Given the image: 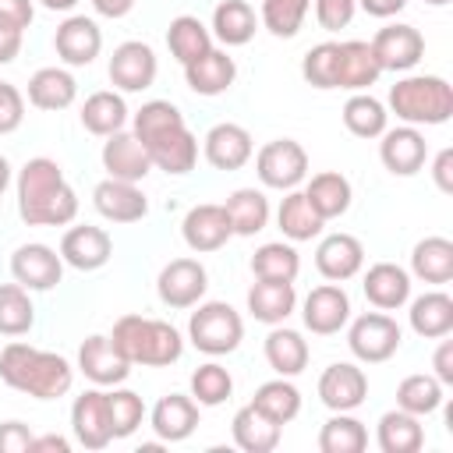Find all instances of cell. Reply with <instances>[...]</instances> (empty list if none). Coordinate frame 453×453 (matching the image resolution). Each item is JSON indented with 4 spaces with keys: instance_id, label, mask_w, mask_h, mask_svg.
Segmentation results:
<instances>
[{
    "instance_id": "2",
    "label": "cell",
    "mask_w": 453,
    "mask_h": 453,
    "mask_svg": "<svg viewBox=\"0 0 453 453\" xmlns=\"http://www.w3.org/2000/svg\"><path fill=\"white\" fill-rule=\"evenodd\" d=\"M18 216L28 226H67L78 216V195L50 156H35L18 170Z\"/></svg>"
},
{
    "instance_id": "19",
    "label": "cell",
    "mask_w": 453,
    "mask_h": 453,
    "mask_svg": "<svg viewBox=\"0 0 453 453\" xmlns=\"http://www.w3.org/2000/svg\"><path fill=\"white\" fill-rule=\"evenodd\" d=\"M103 170L110 177H117V180L138 184V180L149 177L152 159H149V152H145V145L138 142L134 131H113L103 142Z\"/></svg>"
},
{
    "instance_id": "20",
    "label": "cell",
    "mask_w": 453,
    "mask_h": 453,
    "mask_svg": "<svg viewBox=\"0 0 453 453\" xmlns=\"http://www.w3.org/2000/svg\"><path fill=\"white\" fill-rule=\"evenodd\" d=\"M113 255V241L103 226H71L64 237H60V258L78 269V273H96L110 262Z\"/></svg>"
},
{
    "instance_id": "46",
    "label": "cell",
    "mask_w": 453,
    "mask_h": 453,
    "mask_svg": "<svg viewBox=\"0 0 453 453\" xmlns=\"http://www.w3.org/2000/svg\"><path fill=\"white\" fill-rule=\"evenodd\" d=\"M396 407L407 411V414H418V418L439 411L442 407V382L435 375H425V372L407 375L396 386Z\"/></svg>"
},
{
    "instance_id": "64",
    "label": "cell",
    "mask_w": 453,
    "mask_h": 453,
    "mask_svg": "<svg viewBox=\"0 0 453 453\" xmlns=\"http://www.w3.org/2000/svg\"><path fill=\"white\" fill-rule=\"evenodd\" d=\"M425 4H432V7H442V4H449V0H425Z\"/></svg>"
},
{
    "instance_id": "6",
    "label": "cell",
    "mask_w": 453,
    "mask_h": 453,
    "mask_svg": "<svg viewBox=\"0 0 453 453\" xmlns=\"http://www.w3.org/2000/svg\"><path fill=\"white\" fill-rule=\"evenodd\" d=\"M188 340L202 350V354H230L241 347L244 340V322L241 315L226 304V301H205L191 311L188 319Z\"/></svg>"
},
{
    "instance_id": "14",
    "label": "cell",
    "mask_w": 453,
    "mask_h": 453,
    "mask_svg": "<svg viewBox=\"0 0 453 453\" xmlns=\"http://www.w3.org/2000/svg\"><path fill=\"white\" fill-rule=\"evenodd\" d=\"M71 428L74 439L85 449H103L113 442V425H110V400L103 389H85L71 403Z\"/></svg>"
},
{
    "instance_id": "29",
    "label": "cell",
    "mask_w": 453,
    "mask_h": 453,
    "mask_svg": "<svg viewBox=\"0 0 453 453\" xmlns=\"http://www.w3.org/2000/svg\"><path fill=\"white\" fill-rule=\"evenodd\" d=\"M297 308V290H294V283H287V280H258V283H251V290H248V311L258 319V322H265V326H280V322H287V315Z\"/></svg>"
},
{
    "instance_id": "48",
    "label": "cell",
    "mask_w": 453,
    "mask_h": 453,
    "mask_svg": "<svg viewBox=\"0 0 453 453\" xmlns=\"http://www.w3.org/2000/svg\"><path fill=\"white\" fill-rule=\"evenodd\" d=\"M230 393H234V379L223 365L209 361V365H198L191 372V400L198 407H219Z\"/></svg>"
},
{
    "instance_id": "3",
    "label": "cell",
    "mask_w": 453,
    "mask_h": 453,
    "mask_svg": "<svg viewBox=\"0 0 453 453\" xmlns=\"http://www.w3.org/2000/svg\"><path fill=\"white\" fill-rule=\"evenodd\" d=\"M0 379L11 389L28 393L35 400H57V396L71 393L74 368L67 357L53 354V350H39L32 343L11 340L0 350Z\"/></svg>"
},
{
    "instance_id": "56",
    "label": "cell",
    "mask_w": 453,
    "mask_h": 453,
    "mask_svg": "<svg viewBox=\"0 0 453 453\" xmlns=\"http://www.w3.org/2000/svg\"><path fill=\"white\" fill-rule=\"evenodd\" d=\"M432 177L442 195H453V149H439V156L432 163Z\"/></svg>"
},
{
    "instance_id": "5",
    "label": "cell",
    "mask_w": 453,
    "mask_h": 453,
    "mask_svg": "<svg viewBox=\"0 0 453 453\" xmlns=\"http://www.w3.org/2000/svg\"><path fill=\"white\" fill-rule=\"evenodd\" d=\"M389 110L411 127H435L453 117V85L439 74H407L389 88Z\"/></svg>"
},
{
    "instance_id": "31",
    "label": "cell",
    "mask_w": 453,
    "mask_h": 453,
    "mask_svg": "<svg viewBox=\"0 0 453 453\" xmlns=\"http://www.w3.org/2000/svg\"><path fill=\"white\" fill-rule=\"evenodd\" d=\"M407 319H411V329L425 340L449 336V329H453V297L442 294V290H428V294L411 301Z\"/></svg>"
},
{
    "instance_id": "30",
    "label": "cell",
    "mask_w": 453,
    "mask_h": 453,
    "mask_svg": "<svg viewBox=\"0 0 453 453\" xmlns=\"http://www.w3.org/2000/svg\"><path fill=\"white\" fill-rule=\"evenodd\" d=\"M74 96H78V81L64 67H39L28 78V103L35 110H50V113L67 110L74 103Z\"/></svg>"
},
{
    "instance_id": "60",
    "label": "cell",
    "mask_w": 453,
    "mask_h": 453,
    "mask_svg": "<svg viewBox=\"0 0 453 453\" xmlns=\"http://www.w3.org/2000/svg\"><path fill=\"white\" fill-rule=\"evenodd\" d=\"M67 449H71V442L64 435H39V439H32L28 453H67Z\"/></svg>"
},
{
    "instance_id": "26",
    "label": "cell",
    "mask_w": 453,
    "mask_h": 453,
    "mask_svg": "<svg viewBox=\"0 0 453 453\" xmlns=\"http://www.w3.org/2000/svg\"><path fill=\"white\" fill-rule=\"evenodd\" d=\"M234 78H237L234 57L226 50H216V46L209 53H202L198 60L184 64V81L198 96H219V92H226L234 85Z\"/></svg>"
},
{
    "instance_id": "52",
    "label": "cell",
    "mask_w": 453,
    "mask_h": 453,
    "mask_svg": "<svg viewBox=\"0 0 453 453\" xmlns=\"http://www.w3.org/2000/svg\"><path fill=\"white\" fill-rule=\"evenodd\" d=\"M357 11V0H315V21L326 28V32H340L350 25Z\"/></svg>"
},
{
    "instance_id": "33",
    "label": "cell",
    "mask_w": 453,
    "mask_h": 453,
    "mask_svg": "<svg viewBox=\"0 0 453 453\" xmlns=\"http://www.w3.org/2000/svg\"><path fill=\"white\" fill-rule=\"evenodd\" d=\"M375 439H379L382 453H418L425 446V428H421L418 414H407L396 407V411H386L379 418Z\"/></svg>"
},
{
    "instance_id": "49",
    "label": "cell",
    "mask_w": 453,
    "mask_h": 453,
    "mask_svg": "<svg viewBox=\"0 0 453 453\" xmlns=\"http://www.w3.org/2000/svg\"><path fill=\"white\" fill-rule=\"evenodd\" d=\"M311 0H262V25L276 39H294L308 18Z\"/></svg>"
},
{
    "instance_id": "39",
    "label": "cell",
    "mask_w": 453,
    "mask_h": 453,
    "mask_svg": "<svg viewBox=\"0 0 453 453\" xmlns=\"http://www.w3.org/2000/svg\"><path fill=\"white\" fill-rule=\"evenodd\" d=\"M255 411H262L269 421H276L280 428L290 425L297 414H301V389L290 382V379H269L255 389V400H251Z\"/></svg>"
},
{
    "instance_id": "57",
    "label": "cell",
    "mask_w": 453,
    "mask_h": 453,
    "mask_svg": "<svg viewBox=\"0 0 453 453\" xmlns=\"http://www.w3.org/2000/svg\"><path fill=\"white\" fill-rule=\"evenodd\" d=\"M442 340V336H439ZM432 368H435V379L442 386H453V340H442L435 357H432Z\"/></svg>"
},
{
    "instance_id": "15",
    "label": "cell",
    "mask_w": 453,
    "mask_h": 453,
    "mask_svg": "<svg viewBox=\"0 0 453 453\" xmlns=\"http://www.w3.org/2000/svg\"><path fill=\"white\" fill-rule=\"evenodd\" d=\"M304 329H311L315 336H333L350 322V297L340 283H322L304 297L301 308Z\"/></svg>"
},
{
    "instance_id": "9",
    "label": "cell",
    "mask_w": 453,
    "mask_h": 453,
    "mask_svg": "<svg viewBox=\"0 0 453 453\" xmlns=\"http://www.w3.org/2000/svg\"><path fill=\"white\" fill-rule=\"evenodd\" d=\"M209 290V273L198 258H173L159 269L156 294L166 308H195Z\"/></svg>"
},
{
    "instance_id": "35",
    "label": "cell",
    "mask_w": 453,
    "mask_h": 453,
    "mask_svg": "<svg viewBox=\"0 0 453 453\" xmlns=\"http://www.w3.org/2000/svg\"><path fill=\"white\" fill-rule=\"evenodd\" d=\"M127 117H131V110H127L124 96L120 92H106V88L92 92L85 99V106H81V127L88 134H99V138H106L113 131H124Z\"/></svg>"
},
{
    "instance_id": "47",
    "label": "cell",
    "mask_w": 453,
    "mask_h": 453,
    "mask_svg": "<svg viewBox=\"0 0 453 453\" xmlns=\"http://www.w3.org/2000/svg\"><path fill=\"white\" fill-rule=\"evenodd\" d=\"M35 326L32 297L21 283H0V333L4 336H25Z\"/></svg>"
},
{
    "instance_id": "53",
    "label": "cell",
    "mask_w": 453,
    "mask_h": 453,
    "mask_svg": "<svg viewBox=\"0 0 453 453\" xmlns=\"http://www.w3.org/2000/svg\"><path fill=\"white\" fill-rule=\"evenodd\" d=\"M21 120H25V96L11 81H0V134L18 131Z\"/></svg>"
},
{
    "instance_id": "22",
    "label": "cell",
    "mask_w": 453,
    "mask_h": 453,
    "mask_svg": "<svg viewBox=\"0 0 453 453\" xmlns=\"http://www.w3.org/2000/svg\"><path fill=\"white\" fill-rule=\"evenodd\" d=\"M180 234H184V244L191 251H219L230 237H234V226H230V216L223 205H195L188 209L184 223H180Z\"/></svg>"
},
{
    "instance_id": "7",
    "label": "cell",
    "mask_w": 453,
    "mask_h": 453,
    "mask_svg": "<svg viewBox=\"0 0 453 453\" xmlns=\"http://www.w3.org/2000/svg\"><path fill=\"white\" fill-rule=\"evenodd\" d=\"M255 173L265 188L276 191H294L308 177V152L294 138H273L258 149L255 156Z\"/></svg>"
},
{
    "instance_id": "27",
    "label": "cell",
    "mask_w": 453,
    "mask_h": 453,
    "mask_svg": "<svg viewBox=\"0 0 453 453\" xmlns=\"http://www.w3.org/2000/svg\"><path fill=\"white\" fill-rule=\"evenodd\" d=\"M365 297L379 308V311H396L400 304H407L411 297V273L400 269L396 262H375L365 273Z\"/></svg>"
},
{
    "instance_id": "54",
    "label": "cell",
    "mask_w": 453,
    "mask_h": 453,
    "mask_svg": "<svg viewBox=\"0 0 453 453\" xmlns=\"http://www.w3.org/2000/svg\"><path fill=\"white\" fill-rule=\"evenodd\" d=\"M35 18V7L32 0H0V25L4 28H14V32H25Z\"/></svg>"
},
{
    "instance_id": "4",
    "label": "cell",
    "mask_w": 453,
    "mask_h": 453,
    "mask_svg": "<svg viewBox=\"0 0 453 453\" xmlns=\"http://www.w3.org/2000/svg\"><path fill=\"white\" fill-rule=\"evenodd\" d=\"M113 347L131 361V365H152L166 368L180 361L184 354V336L163 322V319H145V315H120L110 333Z\"/></svg>"
},
{
    "instance_id": "8",
    "label": "cell",
    "mask_w": 453,
    "mask_h": 453,
    "mask_svg": "<svg viewBox=\"0 0 453 453\" xmlns=\"http://www.w3.org/2000/svg\"><path fill=\"white\" fill-rule=\"evenodd\" d=\"M400 326L396 319L382 315V311H365L350 322V333H347V347L357 361L365 365H379V361H389L396 350H400Z\"/></svg>"
},
{
    "instance_id": "43",
    "label": "cell",
    "mask_w": 453,
    "mask_h": 453,
    "mask_svg": "<svg viewBox=\"0 0 453 453\" xmlns=\"http://www.w3.org/2000/svg\"><path fill=\"white\" fill-rule=\"evenodd\" d=\"M389 124V113L386 106L368 96V92H354L347 103H343V127L354 134V138H379Z\"/></svg>"
},
{
    "instance_id": "37",
    "label": "cell",
    "mask_w": 453,
    "mask_h": 453,
    "mask_svg": "<svg viewBox=\"0 0 453 453\" xmlns=\"http://www.w3.org/2000/svg\"><path fill=\"white\" fill-rule=\"evenodd\" d=\"M255 28H258V18H255L248 0H223V4H216V11H212V35L223 46L251 42Z\"/></svg>"
},
{
    "instance_id": "11",
    "label": "cell",
    "mask_w": 453,
    "mask_h": 453,
    "mask_svg": "<svg viewBox=\"0 0 453 453\" xmlns=\"http://www.w3.org/2000/svg\"><path fill=\"white\" fill-rule=\"evenodd\" d=\"M11 276L14 283H21L25 290H53L64 276V258L50 248V244H21L11 255Z\"/></svg>"
},
{
    "instance_id": "16",
    "label": "cell",
    "mask_w": 453,
    "mask_h": 453,
    "mask_svg": "<svg viewBox=\"0 0 453 453\" xmlns=\"http://www.w3.org/2000/svg\"><path fill=\"white\" fill-rule=\"evenodd\" d=\"M92 205L110 223H138L149 212V198L142 195V188L117 177H106L92 188Z\"/></svg>"
},
{
    "instance_id": "55",
    "label": "cell",
    "mask_w": 453,
    "mask_h": 453,
    "mask_svg": "<svg viewBox=\"0 0 453 453\" xmlns=\"http://www.w3.org/2000/svg\"><path fill=\"white\" fill-rule=\"evenodd\" d=\"M32 439L35 435L21 421H4L0 425V453H28L32 449Z\"/></svg>"
},
{
    "instance_id": "42",
    "label": "cell",
    "mask_w": 453,
    "mask_h": 453,
    "mask_svg": "<svg viewBox=\"0 0 453 453\" xmlns=\"http://www.w3.org/2000/svg\"><path fill=\"white\" fill-rule=\"evenodd\" d=\"M276 223H280V230H283V237H290V241H311V237H319L322 226H326V219L311 209V202H308L304 191H297V188L287 191V198L280 202Z\"/></svg>"
},
{
    "instance_id": "44",
    "label": "cell",
    "mask_w": 453,
    "mask_h": 453,
    "mask_svg": "<svg viewBox=\"0 0 453 453\" xmlns=\"http://www.w3.org/2000/svg\"><path fill=\"white\" fill-rule=\"evenodd\" d=\"M368 446V428L350 418V411H333V418L319 432V449L322 453H361Z\"/></svg>"
},
{
    "instance_id": "40",
    "label": "cell",
    "mask_w": 453,
    "mask_h": 453,
    "mask_svg": "<svg viewBox=\"0 0 453 453\" xmlns=\"http://www.w3.org/2000/svg\"><path fill=\"white\" fill-rule=\"evenodd\" d=\"M166 46H170L173 60L184 67V64H191V60H198L202 53L212 50V32L195 14H177L166 28Z\"/></svg>"
},
{
    "instance_id": "28",
    "label": "cell",
    "mask_w": 453,
    "mask_h": 453,
    "mask_svg": "<svg viewBox=\"0 0 453 453\" xmlns=\"http://www.w3.org/2000/svg\"><path fill=\"white\" fill-rule=\"evenodd\" d=\"M198 428V403L184 393H166L152 407V432L163 442H184Z\"/></svg>"
},
{
    "instance_id": "63",
    "label": "cell",
    "mask_w": 453,
    "mask_h": 453,
    "mask_svg": "<svg viewBox=\"0 0 453 453\" xmlns=\"http://www.w3.org/2000/svg\"><path fill=\"white\" fill-rule=\"evenodd\" d=\"M7 184H11V163L0 156V195L7 191Z\"/></svg>"
},
{
    "instance_id": "38",
    "label": "cell",
    "mask_w": 453,
    "mask_h": 453,
    "mask_svg": "<svg viewBox=\"0 0 453 453\" xmlns=\"http://www.w3.org/2000/svg\"><path fill=\"white\" fill-rule=\"evenodd\" d=\"M411 273L421 283H449L453 280V241L425 237L411 251Z\"/></svg>"
},
{
    "instance_id": "62",
    "label": "cell",
    "mask_w": 453,
    "mask_h": 453,
    "mask_svg": "<svg viewBox=\"0 0 453 453\" xmlns=\"http://www.w3.org/2000/svg\"><path fill=\"white\" fill-rule=\"evenodd\" d=\"M39 4H42L46 11H71L78 0H39Z\"/></svg>"
},
{
    "instance_id": "17",
    "label": "cell",
    "mask_w": 453,
    "mask_h": 453,
    "mask_svg": "<svg viewBox=\"0 0 453 453\" xmlns=\"http://www.w3.org/2000/svg\"><path fill=\"white\" fill-rule=\"evenodd\" d=\"M53 46H57V57L67 67H88L99 57V50H103V32H99V25L92 18L71 14L67 21L57 25Z\"/></svg>"
},
{
    "instance_id": "51",
    "label": "cell",
    "mask_w": 453,
    "mask_h": 453,
    "mask_svg": "<svg viewBox=\"0 0 453 453\" xmlns=\"http://www.w3.org/2000/svg\"><path fill=\"white\" fill-rule=\"evenodd\" d=\"M106 400H110L113 439H127V435L142 425V418H145V403H142V396L131 393V389H113V393H106Z\"/></svg>"
},
{
    "instance_id": "36",
    "label": "cell",
    "mask_w": 453,
    "mask_h": 453,
    "mask_svg": "<svg viewBox=\"0 0 453 453\" xmlns=\"http://www.w3.org/2000/svg\"><path fill=\"white\" fill-rule=\"evenodd\" d=\"M230 432H234V442L244 449V453H273L280 446V425L269 421L262 411H255L251 403L241 407L230 421Z\"/></svg>"
},
{
    "instance_id": "1",
    "label": "cell",
    "mask_w": 453,
    "mask_h": 453,
    "mask_svg": "<svg viewBox=\"0 0 453 453\" xmlns=\"http://www.w3.org/2000/svg\"><path fill=\"white\" fill-rule=\"evenodd\" d=\"M131 131L145 145L156 170H166L173 177L191 173L198 163V138L188 131L184 113L170 99H149L131 120Z\"/></svg>"
},
{
    "instance_id": "10",
    "label": "cell",
    "mask_w": 453,
    "mask_h": 453,
    "mask_svg": "<svg viewBox=\"0 0 453 453\" xmlns=\"http://www.w3.org/2000/svg\"><path fill=\"white\" fill-rule=\"evenodd\" d=\"M156 74H159V60L152 53V46L142 39L120 42L110 57V81L120 92H145L156 81Z\"/></svg>"
},
{
    "instance_id": "34",
    "label": "cell",
    "mask_w": 453,
    "mask_h": 453,
    "mask_svg": "<svg viewBox=\"0 0 453 453\" xmlns=\"http://www.w3.org/2000/svg\"><path fill=\"white\" fill-rule=\"evenodd\" d=\"M304 198L311 202V209H315L322 219H336V216H343V212L350 209L354 191H350V180H347L340 170H322V173H315V177L308 180Z\"/></svg>"
},
{
    "instance_id": "59",
    "label": "cell",
    "mask_w": 453,
    "mask_h": 453,
    "mask_svg": "<svg viewBox=\"0 0 453 453\" xmlns=\"http://www.w3.org/2000/svg\"><path fill=\"white\" fill-rule=\"evenodd\" d=\"M21 35L25 32H14V28H4L0 25V64H11L21 53Z\"/></svg>"
},
{
    "instance_id": "50",
    "label": "cell",
    "mask_w": 453,
    "mask_h": 453,
    "mask_svg": "<svg viewBox=\"0 0 453 453\" xmlns=\"http://www.w3.org/2000/svg\"><path fill=\"white\" fill-rule=\"evenodd\" d=\"M336 50L340 42H319L304 53L301 74L311 88H336Z\"/></svg>"
},
{
    "instance_id": "45",
    "label": "cell",
    "mask_w": 453,
    "mask_h": 453,
    "mask_svg": "<svg viewBox=\"0 0 453 453\" xmlns=\"http://www.w3.org/2000/svg\"><path fill=\"white\" fill-rule=\"evenodd\" d=\"M251 273H255V280H287V283H294L297 273H301V255L294 251V244L269 241V244L255 248Z\"/></svg>"
},
{
    "instance_id": "18",
    "label": "cell",
    "mask_w": 453,
    "mask_h": 453,
    "mask_svg": "<svg viewBox=\"0 0 453 453\" xmlns=\"http://www.w3.org/2000/svg\"><path fill=\"white\" fill-rule=\"evenodd\" d=\"M78 368L88 382L96 386H120L127 375H131V361L113 347L110 336H88L81 347H78Z\"/></svg>"
},
{
    "instance_id": "21",
    "label": "cell",
    "mask_w": 453,
    "mask_h": 453,
    "mask_svg": "<svg viewBox=\"0 0 453 453\" xmlns=\"http://www.w3.org/2000/svg\"><path fill=\"white\" fill-rule=\"evenodd\" d=\"M365 396H368V375L350 361H336L319 375V400L329 411H354L365 403Z\"/></svg>"
},
{
    "instance_id": "41",
    "label": "cell",
    "mask_w": 453,
    "mask_h": 453,
    "mask_svg": "<svg viewBox=\"0 0 453 453\" xmlns=\"http://www.w3.org/2000/svg\"><path fill=\"white\" fill-rule=\"evenodd\" d=\"M223 209H226L230 226H234L237 237H255L269 223V198L262 191H255V188H237L223 202Z\"/></svg>"
},
{
    "instance_id": "61",
    "label": "cell",
    "mask_w": 453,
    "mask_h": 453,
    "mask_svg": "<svg viewBox=\"0 0 453 453\" xmlns=\"http://www.w3.org/2000/svg\"><path fill=\"white\" fill-rule=\"evenodd\" d=\"M92 7H96L103 18H124V14L134 7V0H92Z\"/></svg>"
},
{
    "instance_id": "25",
    "label": "cell",
    "mask_w": 453,
    "mask_h": 453,
    "mask_svg": "<svg viewBox=\"0 0 453 453\" xmlns=\"http://www.w3.org/2000/svg\"><path fill=\"white\" fill-rule=\"evenodd\" d=\"M379 74H382V67H379L368 42H361V39L340 42V50H336V88L365 92L379 81Z\"/></svg>"
},
{
    "instance_id": "24",
    "label": "cell",
    "mask_w": 453,
    "mask_h": 453,
    "mask_svg": "<svg viewBox=\"0 0 453 453\" xmlns=\"http://www.w3.org/2000/svg\"><path fill=\"white\" fill-rule=\"evenodd\" d=\"M202 152H205L209 166H216V170H241V166L251 159L255 145H251L248 127L223 120V124L209 127V134H205V142H202Z\"/></svg>"
},
{
    "instance_id": "13",
    "label": "cell",
    "mask_w": 453,
    "mask_h": 453,
    "mask_svg": "<svg viewBox=\"0 0 453 453\" xmlns=\"http://www.w3.org/2000/svg\"><path fill=\"white\" fill-rule=\"evenodd\" d=\"M379 138H382V142H379V159H382V166H386L393 177H414V173L425 166V159H428V142H425V134H421L418 127H411V124H403V127H386Z\"/></svg>"
},
{
    "instance_id": "23",
    "label": "cell",
    "mask_w": 453,
    "mask_h": 453,
    "mask_svg": "<svg viewBox=\"0 0 453 453\" xmlns=\"http://www.w3.org/2000/svg\"><path fill=\"white\" fill-rule=\"evenodd\" d=\"M361 265H365V244L354 234H329L315 248V269L329 283H343V280L357 276Z\"/></svg>"
},
{
    "instance_id": "32",
    "label": "cell",
    "mask_w": 453,
    "mask_h": 453,
    "mask_svg": "<svg viewBox=\"0 0 453 453\" xmlns=\"http://www.w3.org/2000/svg\"><path fill=\"white\" fill-rule=\"evenodd\" d=\"M265 361L276 375L283 379H294L308 368V340L297 333V329H287V326H276L269 336H265Z\"/></svg>"
},
{
    "instance_id": "58",
    "label": "cell",
    "mask_w": 453,
    "mask_h": 453,
    "mask_svg": "<svg viewBox=\"0 0 453 453\" xmlns=\"http://www.w3.org/2000/svg\"><path fill=\"white\" fill-rule=\"evenodd\" d=\"M361 11H368L372 18H393L407 7V0H357Z\"/></svg>"
},
{
    "instance_id": "12",
    "label": "cell",
    "mask_w": 453,
    "mask_h": 453,
    "mask_svg": "<svg viewBox=\"0 0 453 453\" xmlns=\"http://www.w3.org/2000/svg\"><path fill=\"white\" fill-rule=\"evenodd\" d=\"M379 67L382 71H411L421 57H425V35L414 28V25H386L375 32V39L368 42Z\"/></svg>"
}]
</instances>
